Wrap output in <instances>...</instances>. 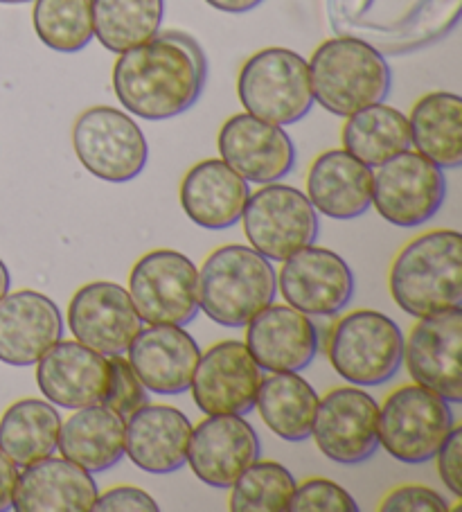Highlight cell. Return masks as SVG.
Returning a JSON list of instances; mask_svg holds the SVG:
<instances>
[{
	"label": "cell",
	"mask_w": 462,
	"mask_h": 512,
	"mask_svg": "<svg viewBox=\"0 0 462 512\" xmlns=\"http://www.w3.org/2000/svg\"><path fill=\"white\" fill-rule=\"evenodd\" d=\"M208 70V57L197 39L181 30H165L120 52L113 66V91L131 116L172 120L199 102Z\"/></svg>",
	"instance_id": "cell-1"
},
{
	"label": "cell",
	"mask_w": 462,
	"mask_h": 512,
	"mask_svg": "<svg viewBox=\"0 0 462 512\" xmlns=\"http://www.w3.org/2000/svg\"><path fill=\"white\" fill-rule=\"evenodd\" d=\"M390 296L413 319L462 310V235H417L395 255L388 273Z\"/></svg>",
	"instance_id": "cell-2"
},
{
	"label": "cell",
	"mask_w": 462,
	"mask_h": 512,
	"mask_svg": "<svg viewBox=\"0 0 462 512\" xmlns=\"http://www.w3.org/2000/svg\"><path fill=\"white\" fill-rule=\"evenodd\" d=\"M307 64L314 102L339 118L384 102L393 88L386 57L350 34L323 41Z\"/></svg>",
	"instance_id": "cell-3"
},
{
	"label": "cell",
	"mask_w": 462,
	"mask_h": 512,
	"mask_svg": "<svg viewBox=\"0 0 462 512\" xmlns=\"http://www.w3.org/2000/svg\"><path fill=\"white\" fill-rule=\"evenodd\" d=\"M275 294L273 264L251 246H219L199 267V307L221 328H246Z\"/></svg>",
	"instance_id": "cell-4"
},
{
	"label": "cell",
	"mask_w": 462,
	"mask_h": 512,
	"mask_svg": "<svg viewBox=\"0 0 462 512\" xmlns=\"http://www.w3.org/2000/svg\"><path fill=\"white\" fill-rule=\"evenodd\" d=\"M246 113L278 127L296 125L314 107L309 64L289 48H264L246 59L237 77Z\"/></svg>",
	"instance_id": "cell-5"
},
{
	"label": "cell",
	"mask_w": 462,
	"mask_h": 512,
	"mask_svg": "<svg viewBox=\"0 0 462 512\" xmlns=\"http://www.w3.org/2000/svg\"><path fill=\"white\" fill-rule=\"evenodd\" d=\"M336 375L352 386H381L404 359V332L377 310H354L334 325L327 350Z\"/></svg>",
	"instance_id": "cell-6"
},
{
	"label": "cell",
	"mask_w": 462,
	"mask_h": 512,
	"mask_svg": "<svg viewBox=\"0 0 462 512\" xmlns=\"http://www.w3.org/2000/svg\"><path fill=\"white\" fill-rule=\"evenodd\" d=\"M456 425L451 402L420 384L395 388L379 406V447L404 465H422L438 454Z\"/></svg>",
	"instance_id": "cell-7"
},
{
	"label": "cell",
	"mask_w": 462,
	"mask_h": 512,
	"mask_svg": "<svg viewBox=\"0 0 462 512\" xmlns=\"http://www.w3.org/2000/svg\"><path fill=\"white\" fill-rule=\"evenodd\" d=\"M129 296L142 323L185 328L197 319L199 267L188 255L156 249L142 255L129 273Z\"/></svg>",
	"instance_id": "cell-8"
},
{
	"label": "cell",
	"mask_w": 462,
	"mask_h": 512,
	"mask_svg": "<svg viewBox=\"0 0 462 512\" xmlns=\"http://www.w3.org/2000/svg\"><path fill=\"white\" fill-rule=\"evenodd\" d=\"M239 222L251 249L271 262H282L316 244L321 233L318 213L307 194L280 181L251 192Z\"/></svg>",
	"instance_id": "cell-9"
},
{
	"label": "cell",
	"mask_w": 462,
	"mask_h": 512,
	"mask_svg": "<svg viewBox=\"0 0 462 512\" xmlns=\"http://www.w3.org/2000/svg\"><path fill=\"white\" fill-rule=\"evenodd\" d=\"M73 149L84 170L106 183L138 179L149 158L138 122L113 107H91L75 120Z\"/></svg>",
	"instance_id": "cell-10"
},
{
	"label": "cell",
	"mask_w": 462,
	"mask_h": 512,
	"mask_svg": "<svg viewBox=\"0 0 462 512\" xmlns=\"http://www.w3.org/2000/svg\"><path fill=\"white\" fill-rule=\"evenodd\" d=\"M444 199V170L411 149L381 163L372 176V206L397 228L424 226L440 213Z\"/></svg>",
	"instance_id": "cell-11"
},
{
	"label": "cell",
	"mask_w": 462,
	"mask_h": 512,
	"mask_svg": "<svg viewBox=\"0 0 462 512\" xmlns=\"http://www.w3.org/2000/svg\"><path fill=\"white\" fill-rule=\"evenodd\" d=\"M309 436L334 463H366L379 449V404L361 386H336L318 400Z\"/></svg>",
	"instance_id": "cell-12"
},
{
	"label": "cell",
	"mask_w": 462,
	"mask_h": 512,
	"mask_svg": "<svg viewBox=\"0 0 462 512\" xmlns=\"http://www.w3.org/2000/svg\"><path fill=\"white\" fill-rule=\"evenodd\" d=\"M284 303L307 316H336L352 303L357 278L339 253L309 244L282 260L275 273Z\"/></svg>",
	"instance_id": "cell-13"
},
{
	"label": "cell",
	"mask_w": 462,
	"mask_h": 512,
	"mask_svg": "<svg viewBox=\"0 0 462 512\" xmlns=\"http://www.w3.org/2000/svg\"><path fill=\"white\" fill-rule=\"evenodd\" d=\"M244 341H219L201 352L192 377V400L203 416H248L262 384Z\"/></svg>",
	"instance_id": "cell-14"
},
{
	"label": "cell",
	"mask_w": 462,
	"mask_h": 512,
	"mask_svg": "<svg viewBox=\"0 0 462 512\" xmlns=\"http://www.w3.org/2000/svg\"><path fill=\"white\" fill-rule=\"evenodd\" d=\"M66 323L75 341L104 357L124 355L142 330L129 291L109 280L79 287L70 298Z\"/></svg>",
	"instance_id": "cell-15"
},
{
	"label": "cell",
	"mask_w": 462,
	"mask_h": 512,
	"mask_svg": "<svg viewBox=\"0 0 462 512\" xmlns=\"http://www.w3.org/2000/svg\"><path fill=\"white\" fill-rule=\"evenodd\" d=\"M462 310L417 319L404 339V359L415 384L451 404L462 402Z\"/></svg>",
	"instance_id": "cell-16"
},
{
	"label": "cell",
	"mask_w": 462,
	"mask_h": 512,
	"mask_svg": "<svg viewBox=\"0 0 462 512\" xmlns=\"http://www.w3.org/2000/svg\"><path fill=\"white\" fill-rule=\"evenodd\" d=\"M217 147L221 161L248 183L282 181L296 167V147L287 131L246 111L221 125Z\"/></svg>",
	"instance_id": "cell-17"
},
{
	"label": "cell",
	"mask_w": 462,
	"mask_h": 512,
	"mask_svg": "<svg viewBox=\"0 0 462 512\" xmlns=\"http://www.w3.org/2000/svg\"><path fill=\"white\" fill-rule=\"evenodd\" d=\"M260 436L244 416H206L192 427L188 463L201 483L228 490L260 458Z\"/></svg>",
	"instance_id": "cell-18"
},
{
	"label": "cell",
	"mask_w": 462,
	"mask_h": 512,
	"mask_svg": "<svg viewBox=\"0 0 462 512\" xmlns=\"http://www.w3.org/2000/svg\"><path fill=\"white\" fill-rule=\"evenodd\" d=\"M64 337V316L52 298L21 289L0 298V361L34 366Z\"/></svg>",
	"instance_id": "cell-19"
},
{
	"label": "cell",
	"mask_w": 462,
	"mask_h": 512,
	"mask_svg": "<svg viewBox=\"0 0 462 512\" xmlns=\"http://www.w3.org/2000/svg\"><path fill=\"white\" fill-rule=\"evenodd\" d=\"M246 348L266 373H300L321 350L318 330L291 305H269L246 325Z\"/></svg>",
	"instance_id": "cell-20"
},
{
	"label": "cell",
	"mask_w": 462,
	"mask_h": 512,
	"mask_svg": "<svg viewBox=\"0 0 462 512\" xmlns=\"http://www.w3.org/2000/svg\"><path fill=\"white\" fill-rule=\"evenodd\" d=\"M199 357V343L188 330L176 325H147L127 350L129 364L142 386L156 395L190 391Z\"/></svg>",
	"instance_id": "cell-21"
},
{
	"label": "cell",
	"mask_w": 462,
	"mask_h": 512,
	"mask_svg": "<svg viewBox=\"0 0 462 512\" xmlns=\"http://www.w3.org/2000/svg\"><path fill=\"white\" fill-rule=\"evenodd\" d=\"M109 377V357L79 341L61 339L37 361L39 391L61 409L102 404Z\"/></svg>",
	"instance_id": "cell-22"
},
{
	"label": "cell",
	"mask_w": 462,
	"mask_h": 512,
	"mask_svg": "<svg viewBox=\"0 0 462 512\" xmlns=\"http://www.w3.org/2000/svg\"><path fill=\"white\" fill-rule=\"evenodd\" d=\"M124 456L142 472L172 474L188 461L192 422L167 404H145L124 420Z\"/></svg>",
	"instance_id": "cell-23"
},
{
	"label": "cell",
	"mask_w": 462,
	"mask_h": 512,
	"mask_svg": "<svg viewBox=\"0 0 462 512\" xmlns=\"http://www.w3.org/2000/svg\"><path fill=\"white\" fill-rule=\"evenodd\" d=\"M100 490L91 472L55 454L23 467L16 479V512H91Z\"/></svg>",
	"instance_id": "cell-24"
},
{
	"label": "cell",
	"mask_w": 462,
	"mask_h": 512,
	"mask_svg": "<svg viewBox=\"0 0 462 512\" xmlns=\"http://www.w3.org/2000/svg\"><path fill=\"white\" fill-rule=\"evenodd\" d=\"M179 197L192 224L206 231H226L242 219L251 188L221 158H206L183 176Z\"/></svg>",
	"instance_id": "cell-25"
},
{
	"label": "cell",
	"mask_w": 462,
	"mask_h": 512,
	"mask_svg": "<svg viewBox=\"0 0 462 512\" xmlns=\"http://www.w3.org/2000/svg\"><path fill=\"white\" fill-rule=\"evenodd\" d=\"M372 167L345 149H327L307 172V199L316 213L339 222L366 215L372 206Z\"/></svg>",
	"instance_id": "cell-26"
},
{
	"label": "cell",
	"mask_w": 462,
	"mask_h": 512,
	"mask_svg": "<svg viewBox=\"0 0 462 512\" xmlns=\"http://www.w3.org/2000/svg\"><path fill=\"white\" fill-rule=\"evenodd\" d=\"M124 429L127 422L109 406H82L61 420L57 449L86 472L100 474L124 458Z\"/></svg>",
	"instance_id": "cell-27"
},
{
	"label": "cell",
	"mask_w": 462,
	"mask_h": 512,
	"mask_svg": "<svg viewBox=\"0 0 462 512\" xmlns=\"http://www.w3.org/2000/svg\"><path fill=\"white\" fill-rule=\"evenodd\" d=\"M411 147L442 170H456L462 163V97L433 91L413 104L408 116Z\"/></svg>",
	"instance_id": "cell-28"
},
{
	"label": "cell",
	"mask_w": 462,
	"mask_h": 512,
	"mask_svg": "<svg viewBox=\"0 0 462 512\" xmlns=\"http://www.w3.org/2000/svg\"><path fill=\"white\" fill-rule=\"evenodd\" d=\"M318 393L298 373H271L262 377L255 409L266 429L287 443H300L312 434Z\"/></svg>",
	"instance_id": "cell-29"
},
{
	"label": "cell",
	"mask_w": 462,
	"mask_h": 512,
	"mask_svg": "<svg viewBox=\"0 0 462 512\" xmlns=\"http://www.w3.org/2000/svg\"><path fill=\"white\" fill-rule=\"evenodd\" d=\"M61 416L48 400L25 397L0 418V449L16 467H28L57 452Z\"/></svg>",
	"instance_id": "cell-30"
},
{
	"label": "cell",
	"mask_w": 462,
	"mask_h": 512,
	"mask_svg": "<svg viewBox=\"0 0 462 512\" xmlns=\"http://www.w3.org/2000/svg\"><path fill=\"white\" fill-rule=\"evenodd\" d=\"M341 143L345 152L368 167L381 163L411 149V129L408 118L390 104H372L345 118L341 129Z\"/></svg>",
	"instance_id": "cell-31"
},
{
	"label": "cell",
	"mask_w": 462,
	"mask_h": 512,
	"mask_svg": "<svg viewBox=\"0 0 462 512\" xmlns=\"http://www.w3.org/2000/svg\"><path fill=\"white\" fill-rule=\"evenodd\" d=\"M165 0H93L95 39L120 55L161 32Z\"/></svg>",
	"instance_id": "cell-32"
},
{
	"label": "cell",
	"mask_w": 462,
	"mask_h": 512,
	"mask_svg": "<svg viewBox=\"0 0 462 512\" xmlns=\"http://www.w3.org/2000/svg\"><path fill=\"white\" fill-rule=\"evenodd\" d=\"M32 23L43 46L75 55L95 39L93 0H34Z\"/></svg>",
	"instance_id": "cell-33"
},
{
	"label": "cell",
	"mask_w": 462,
	"mask_h": 512,
	"mask_svg": "<svg viewBox=\"0 0 462 512\" xmlns=\"http://www.w3.org/2000/svg\"><path fill=\"white\" fill-rule=\"evenodd\" d=\"M296 479L282 463L257 458L230 485L228 508L233 512H280L287 510Z\"/></svg>",
	"instance_id": "cell-34"
},
{
	"label": "cell",
	"mask_w": 462,
	"mask_h": 512,
	"mask_svg": "<svg viewBox=\"0 0 462 512\" xmlns=\"http://www.w3.org/2000/svg\"><path fill=\"white\" fill-rule=\"evenodd\" d=\"M287 510L291 512H359V503L343 485L330 479H307L296 483Z\"/></svg>",
	"instance_id": "cell-35"
},
{
	"label": "cell",
	"mask_w": 462,
	"mask_h": 512,
	"mask_svg": "<svg viewBox=\"0 0 462 512\" xmlns=\"http://www.w3.org/2000/svg\"><path fill=\"white\" fill-rule=\"evenodd\" d=\"M109 366V388H106L102 404L127 420L133 411H138L140 406L147 404V388L142 386L127 357L113 355L109 357Z\"/></svg>",
	"instance_id": "cell-36"
},
{
	"label": "cell",
	"mask_w": 462,
	"mask_h": 512,
	"mask_svg": "<svg viewBox=\"0 0 462 512\" xmlns=\"http://www.w3.org/2000/svg\"><path fill=\"white\" fill-rule=\"evenodd\" d=\"M381 512H447L442 494L426 485H399L379 503Z\"/></svg>",
	"instance_id": "cell-37"
},
{
	"label": "cell",
	"mask_w": 462,
	"mask_h": 512,
	"mask_svg": "<svg viewBox=\"0 0 462 512\" xmlns=\"http://www.w3.org/2000/svg\"><path fill=\"white\" fill-rule=\"evenodd\" d=\"M438 474L447 490L456 499H462V427L453 425L447 440L438 449Z\"/></svg>",
	"instance_id": "cell-38"
},
{
	"label": "cell",
	"mask_w": 462,
	"mask_h": 512,
	"mask_svg": "<svg viewBox=\"0 0 462 512\" xmlns=\"http://www.w3.org/2000/svg\"><path fill=\"white\" fill-rule=\"evenodd\" d=\"M93 510L95 512H120V510L158 512V503L145 490L133 488V485H118V488H111L102 494H97Z\"/></svg>",
	"instance_id": "cell-39"
},
{
	"label": "cell",
	"mask_w": 462,
	"mask_h": 512,
	"mask_svg": "<svg viewBox=\"0 0 462 512\" xmlns=\"http://www.w3.org/2000/svg\"><path fill=\"white\" fill-rule=\"evenodd\" d=\"M16 479H19V467L3 454V449H0V512L12 508Z\"/></svg>",
	"instance_id": "cell-40"
},
{
	"label": "cell",
	"mask_w": 462,
	"mask_h": 512,
	"mask_svg": "<svg viewBox=\"0 0 462 512\" xmlns=\"http://www.w3.org/2000/svg\"><path fill=\"white\" fill-rule=\"evenodd\" d=\"M206 3L224 14H246L260 7L264 0H206Z\"/></svg>",
	"instance_id": "cell-41"
},
{
	"label": "cell",
	"mask_w": 462,
	"mask_h": 512,
	"mask_svg": "<svg viewBox=\"0 0 462 512\" xmlns=\"http://www.w3.org/2000/svg\"><path fill=\"white\" fill-rule=\"evenodd\" d=\"M10 287H12L10 269H7V264L0 260V298H3L5 294H10Z\"/></svg>",
	"instance_id": "cell-42"
},
{
	"label": "cell",
	"mask_w": 462,
	"mask_h": 512,
	"mask_svg": "<svg viewBox=\"0 0 462 512\" xmlns=\"http://www.w3.org/2000/svg\"><path fill=\"white\" fill-rule=\"evenodd\" d=\"M30 0H0V5H25Z\"/></svg>",
	"instance_id": "cell-43"
}]
</instances>
